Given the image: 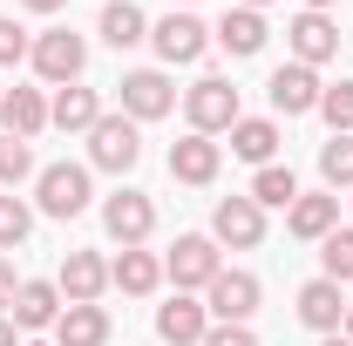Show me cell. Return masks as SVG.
Masks as SVG:
<instances>
[{"label": "cell", "instance_id": "1", "mask_svg": "<svg viewBox=\"0 0 353 346\" xmlns=\"http://www.w3.org/2000/svg\"><path fill=\"white\" fill-rule=\"evenodd\" d=\"M28 61H34V75L48 88H68V82H82V68H88V41L68 34V28H48L41 41L28 48Z\"/></svg>", "mask_w": 353, "mask_h": 346}, {"label": "cell", "instance_id": "2", "mask_svg": "<svg viewBox=\"0 0 353 346\" xmlns=\"http://www.w3.org/2000/svg\"><path fill=\"white\" fill-rule=\"evenodd\" d=\"M88 163L95 170H136L143 163V130H136L130 116H102L95 130H88Z\"/></svg>", "mask_w": 353, "mask_h": 346}, {"label": "cell", "instance_id": "3", "mask_svg": "<svg viewBox=\"0 0 353 346\" xmlns=\"http://www.w3.org/2000/svg\"><path fill=\"white\" fill-rule=\"evenodd\" d=\"M183 116H190V130L197 136H218L238 123V88L224 82V75H204V82L183 95Z\"/></svg>", "mask_w": 353, "mask_h": 346}, {"label": "cell", "instance_id": "4", "mask_svg": "<svg viewBox=\"0 0 353 346\" xmlns=\"http://www.w3.org/2000/svg\"><path fill=\"white\" fill-rule=\"evenodd\" d=\"M259 299H265V292H259L252 272H218V278L204 285V312H211L218 326H245V319L259 312Z\"/></svg>", "mask_w": 353, "mask_h": 346}, {"label": "cell", "instance_id": "5", "mask_svg": "<svg viewBox=\"0 0 353 346\" xmlns=\"http://www.w3.org/2000/svg\"><path fill=\"white\" fill-rule=\"evenodd\" d=\"M34 197H41L48 217H82L88 211V170L82 163H48L34 176Z\"/></svg>", "mask_w": 353, "mask_h": 346}, {"label": "cell", "instance_id": "6", "mask_svg": "<svg viewBox=\"0 0 353 346\" xmlns=\"http://www.w3.org/2000/svg\"><path fill=\"white\" fill-rule=\"evenodd\" d=\"M163 272H170L176 292H190V285H211L224 265H218V238H197V231H183L170 245V258H163Z\"/></svg>", "mask_w": 353, "mask_h": 346}, {"label": "cell", "instance_id": "7", "mask_svg": "<svg viewBox=\"0 0 353 346\" xmlns=\"http://www.w3.org/2000/svg\"><path fill=\"white\" fill-rule=\"evenodd\" d=\"M265 95H272V109H279V116H306V109H319V95H326V82L312 75L306 61H285V68H272V82H265Z\"/></svg>", "mask_w": 353, "mask_h": 346}, {"label": "cell", "instance_id": "8", "mask_svg": "<svg viewBox=\"0 0 353 346\" xmlns=\"http://www.w3.org/2000/svg\"><path fill=\"white\" fill-rule=\"evenodd\" d=\"M102 224H109V238L130 252V245H143V238L157 231V204H150L143 190H116V197L102 204Z\"/></svg>", "mask_w": 353, "mask_h": 346}, {"label": "cell", "instance_id": "9", "mask_svg": "<svg viewBox=\"0 0 353 346\" xmlns=\"http://www.w3.org/2000/svg\"><path fill=\"white\" fill-rule=\"evenodd\" d=\"M170 109H176L170 75H157V68L123 75V116H130V123H157V116H170Z\"/></svg>", "mask_w": 353, "mask_h": 346}, {"label": "cell", "instance_id": "10", "mask_svg": "<svg viewBox=\"0 0 353 346\" xmlns=\"http://www.w3.org/2000/svg\"><path fill=\"white\" fill-rule=\"evenodd\" d=\"M150 41H157V54L176 68V61H197V54L211 48V28H204L197 14H163V21L150 28Z\"/></svg>", "mask_w": 353, "mask_h": 346}, {"label": "cell", "instance_id": "11", "mask_svg": "<svg viewBox=\"0 0 353 346\" xmlns=\"http://www.w3.org/2000/svg\"><path fill=\"white\" fill-rule=\"evenodd\" d=\"M211 238L218 245H238V252H252L265 238V211L252 204V197H224L218 211H211Z\"/></svg>", "mask_w": 353, "mask_h": 346}, {"label": "cell", "instance_id": "12", "mask_svg": "<svg viewBox=\"0 0 353 346\" xmlns=\"http://www.w3.org/2000/svg\"><path fill=\"white\" fill-rule=\"evenodd\" d=\"M157 333H163L170 346H204V333H211V312H204V299L176 292L170 305H157Z\"/></svg>", "mask_w": 353, "mask_h": 346}, {"label": "cell", "instance_id": "13", "mask_svg": "<svg viewBox=\"0 0 353 346\" xmlns=\"http://www.w3.org/2000/svg\"><path fill=\"white\" fill-rule=\"evenodd\" d=\"M285 231L319 245L326 231H340V197H333V190H312V197L299 190V197H292V211H285Z\"/></svg>", "mask_w": 353, "mask_h": 346}, {"label": "cell", "instance_id": "14", "mask_svg": "<svg viewBox=\"0 0 353 346\" xmlns=\"http://www.w3.org/2000/svg\"><path fill=\"white\" fill-rule=\"evenodd\" d=\"M285 41H292V61L319 68V61H333V54H340V28H333L326 14H299V21L285 28Z\"/></svg>", "mask_w": 353, "mask_h": 346}, {"label": "cell", "instance_id": "15", "mask_svg": "<svg viewBox=\"0 0 353 346\" xmlns=\"http://www.w3.org/2000/svg\"><path fill=\"white\" fill-rule=\"evenodd\" d=\"M54 285H61V299H68V305H95V299H102V285H109V265L95 258V252H68Z\"/></svg>", "mask_w": 353, "mask_h": 346}, {"label": "cell", "instance_id": "16", "mask_svg": "<svg viewBox=\"0 0 353 346\" xmlns=\"http://www.w3.org/2000/svg\"><path fill=\"white\" fill-rule=\"evenodd\" d=\"M61 319V285H48V278H21V292H14V326L21 333H41Z\"/></svg>", "mask_w": 353, "mask_h": 346}, {"label": "cell", "instance_id": "17", "mask_svg": "<svg viewBox=\"0 0 353 346\" xmlns=\"http://www.w3.org/2000/svg\"><path fill=\"white\" fill-rule=\"evenodd\" d=\"M218 163H224V150L211 143V136H183V143H170V176L176 183H211L218 176Z\"/></svg>", "mask_w": 353, "mask_h": 346}, {"label": "cell", "instance_id": "18", "mask_svg": "<svg viewBox=\"0 0 353 346\" xmlns=\"http://www.w3.org/2000/svg\"><path fill=\"white\" fill-rule=\"evenodd\" d=\"M299 319H306L312 333H340V326H347V299H340V285H333V278L299 285Z\"/></svg>", "mask_w": 353, "mask_h": 346}, {"label": "cell", "instance_id": "19", "mask_svg": "<svg viewBox=\"0 0 353 346\" xmlns=\"http://www.w3.org/2000/svg\"><path fill=\"white\" fill-rule=\"evenodd\" d=\"M0 123H7V136L34 143V136L48 130V102H41V88H7V95H0Z\"/></svg>", "mask_w": 353, "mask_h": 346}, {"label": "cell", "instance_id": "20", "mask_svg": "<svg viewBox=\"0 0 353 346\" xmlns=\"http://www.w3.org/2000/svg\"><path fill=\"white\" fill-rule=\"evenodd\" d=\"M48 123H54V130H95V123H102V95L82 88V82H68L48 102Z\"/></svg>", "mask_w": 353, "mask_h": 346}, {"label": "cell", "instance_id": "21", "mask_svg": "<svg viewBox=\"0 0 353 346\" xmlns=\"http://www.w3.org/2000/svg\"><path fill=\"white\" fill-rule=\"evenodd\" d=\"M272 150H279V123L272 116H238L231 123V156H245V163H272Z\"/></svg>", "mask_w": 353, "mask_h": 346}, {"label": "cell", "instance_id": "22", "mask_svg": "<svg viewBox=\"0 0 353 346\" xmlns=\"http://www.w3.org/2000/svg\"><path fill=\"white\" fill-rule=\"evenodd\" d=\"M54 340H61V346H102V340H109V312H102V305H61Z\"/></svg>", "mask_w": 353, "mask_h": 346}, {"label": "cell", "instance_id": "23", "mask_svg": "<svg viewBox=\"0 0 353 346\" xmlns=\"http://www.w3.org/2000/svg\"><path fill=\"white\" fill-rule=\"evenodd\" d=\"M109 285H123V292H130V299H143V292H157V285H163V258H150V252H123V258L109 265Z\"/></svg>", "mask_w": 353, "mask_h": 346}, {"label": "cell", "instance_id": "24", "mask_svg": "<svg viewBox=\"0 0 353 346\" xmlns=\"http://www.w3.org/2000/svg\"><path fill=\"white\" fill-rule=\"evenodd\" d=\"M102 41L116 48V54L136 48V41H150V21H143V7H136V0H109V7H102Z\"/></svg>", "mask_w": 353, "mask_h": 346}, {"label": "cell", "instance_id": "25", "mask_svg": "<svg viewBox=\"0 0 353 346\" xmlns=\"http://www.w3.org/2000/svg\"><path fill=\"white\" fill-rule=\"evenodd\" d=\"M265 34H272V28H265V14H252V7H231V14L218 21V41L231 48V54H259Z\"/></svg>", "mask_w": 353, "mask_h": 346}, {"label": "cell", "instance_id": "26", "mask_svg": "<svg viewBox=\"0 0 353 346\" xmlns=\"http://www.w3.org/2000/svg\"><path fill=\"white\" fill-rule=\"evenodd\" d=\"M292 197H299V176L285 170V163H265V170L252 176V204H259V211H292Z\"/></svg>", "mask_w": 353, "mask_h": 346}, {"label": "cell", "instance_id": "27", "mask_svg": "<svg viewBox=\"0 0 353 346\" xmlns=\"http://www.w3.org/2000/svg\"><path fill=\"white\" fill-rule=\"evenodd\" d=\"M319 176H326V190H347L353 183V136H326L319 143Z\"/></svg>", "mask_w": 353, "mask_h": 346}, {"label": "cell", "instance_id": "28", "mask_svg": "<svg viewBox=\"0 0 353 346\" xmlns=\"http://www.w3.org/2000/svg\"><path fill=\"white\" fill-rule=\"evenodd\" d=\"M319 265H326L319 278L347 285V278H353V231H326V238H319Z\"/></svg>", "mask_w": 353, "mask_h": 346}, {"label": "cell", "instance_id": "29", "mask_svg": "<svg viewBox=\"0 0 353 346\" xmlns=\"http://www.w3.org/2000/svg\"><path fill=\"white\" fill-rule=\"evenodd\" d=\"M319 116L333 123V136H353V75H347V82H333L326 95H319Z\"/></svg>", "mask_w": 353, "mask_h": 346}, {"label": "cell", "instance_id": "30", "mask_svg": "<svg viewBox=\"0 0 353 346\" xmlns=\"http://www.w3.org/2000/svg\"><path fill=\"white\" fill-rule=\"evenodd\" d=\"M28 231H34V211H28V204H21V197L7 190V197H0V252H14V245H21Z\"/></svg>", "mask_w": 353, "mask_h": 346}, {"label": "cell", "instance_id": "31", "mask_svg": "<svg viewBox=\"0 0 353 346\" xmlns=\"http://www.w3.org/2000/svg\"><path fill=\"white\" fill-rule=\"evenodd\" d=\"M21 176H34V150H28L21 136H0V183L14 190Z\"/></svg>", "mask_w": 353, "mask_h": 346}, {"label": "cell", "instance_id": "32", "mask_svg": "<svg viewBox=\"0 0 353 346\" xmlns=\"http://www.w3.org/2000/svg\"><path fill=\"white\" fill-rule=\"evenodd\" d=\"M28 28H14V21H7V14H0V68H14V61H21V54H28Z\"/></svg>", "mask_w": 353, "mask_h": 346}, {"label": "cell", "instance_id": "33", "mask_svg": "<svg viewBox=\"0 0 353 346\" xmlns=\"http://www.w3.org/2000/svg\"><path fill=\"white\" fill-rule=\"evenodd\" d=\"M204 346H259V333H252V326H211Z\"/></svg>", "mask_w": 353, "mask_h": 346}, {"label": "cell", "instance_id": "34", "mask_svg": "<svg viewBox=\"0 0 353 346\" xmlns=\"http://www.w3.org/2000/svg\"><path fill=\"white\" fill-rule=\"evenodd\" d=\"M14 292H21V278H14V258H0V312H14Z\"/></svg>", "mask_w": 353, "mask_h": 346}, {"label": "cell", "instance_id": "35", "mask_svg": "<svg viewBox=\"0 0 353 346\" xmlns=\"http://www.w3.org/2000/svg\"><path fill=\"white\" fill-rule=\"evenodd\" d=\"M21 340V326H14V319H0V346H14Z\"/></svg>", "mask_w": 353, "mask_h": 346}, {"label": "cell", "instance_id": "36", "mask_svg": "<svg viewBox=\"0 0 353 346\" xmlns=\"http://www.w3.org/2000/svg\"><path fill=\"white\" fill-rule=\"evenodd\" d=\"M21 7H34V14H54V7H68V0H21Z\"/></svg>", "mask_w": 353, "mask_h": 346}, {"label": "cell", "instance_id": "37", "mask_svg": "<svg viewBox=\"0 0 353 346\" xmlns=\"http://www.w3.org/2000/svg\"><path fill=\"white\" fill-rule=\"evenodd\" d=\"M326 7H333V0H306V14H326Z\"/></svg>", "mask_w": 353, "mask_h": 346}, {"label": "cell", "instance_id": "38", "mask_svg": "<svg viewBox=\"0 0 353 346\" xmlns=\"http://www.w3.org/2000/svg\"><path fill=\"white\" fill-rule=\"evenodd\" d=\"M319 346H353V340H340V333H326V340H319Z\"/></svg>", "mask_w": 353, "mask_h": 346}, {"label": "cell", "instance_id": "39", "mask_svg": "<svg viewBox=\"0 0 353 346\" xmlns=\"http://www.w3.org/2000/svg\"><path fill=\"white\" fill-rule=\"evenodd\" d=\"M245 7H252V14H259V7H272V0H245Z\"/></svg>", "mask_w": 353, "mask_h": 346}, {"label": "cell", "instance_id": "40", "mask_svg": "<svg viewBox=\"0 0 353 346\" xmlns=\"http://www.w3.org/2000/svg\"><path fill=\"white\" fill-rule=\"evenodd\" d=\"M347 340H353V305H347Z\"/></svg>", "mask_w": 353, "mask_h": 346}, {"label": "cell", "instance_id": "41", "mask_svg": "<svg viewBox=\"0 0 353 346\" xmlns=\"http://www.w3.org/2000/svg\"><path fill=\"white\" fill-rule=\"evenodd\" d=\"M183 7H190V0H183Z\"/></svg>", "mask_w": 353, "mask_h": 346}]
</instances>
